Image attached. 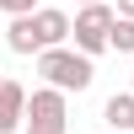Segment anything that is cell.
I'll use <instances>...</instances> for the list:
<instances>
[{
    "instance_id": "cell-1",
    "label": "cell",
    "mask_w": 134,
    "mask_h": 134,
    "mask_svg": "<svg viewBox=\"0 0 134 134\" xmlns=\"http://www.w3.org/2000/svg\"><path fill=\"white\" fill-rule=\"evenodd\" d=\"M70 38H75V21L64 16L59 5H38L32 16H11V27H5L11 54H43V48L70 43Z\"/></svg>"
},
{
    "instance_id": "cell-12",
    "label": "cell",
    "mask_w": 134,
    "mask_h": 134,
    "mask_svg": "<svg viewBox=\"0 0 134 134\" xmlns=\"http://www.w3.org/2000/svg\"><path fill=\"white\" fill-rule=\"evenodd\" d=\"M107 134H124V129H107Z\"/></svg>"
},
{
    "instance_id": "cell-6",
    "label": "cell",
    "mask_w": 134,
    "mask_h": 134,
    "mask_svg": "<svg viewBox=\"0 0 134 134\" xmlns=\"http://www.w3.org/2000/svg\"><path fill=\"white\" fill-rule=\"evenodd\" d=\"M102 124H107V129L134 134V86H129V91H113V97L102 102Z\"/></svg>"
},
{
    "instance_id": "cell-3",
    "label": "cell",
    "mask_w": 134,
    "mask_h": 134,
    "mask_svg": "<svg viewBox=\"0 0 134 134\" xmlns=\"http://www.w3.org/2000/svg\"><path fill=\"white\" fill-rule=\"evenodd\" d=\"M113 21H118V5H107V0H97V5H81V11H75V48H81V54H91V59H97V54H107V48H113Z\"/></svg>"
},
{
    "instance_id": "cell-7",
    "label": "cell",
    "mask_w": 134,
    "mask_h": 134,
    "mask_svg": "<svg viewBox=\"0 0 134 134\" xmlns=\"http://www.w3.org/2000/svg\"><path fill=\"white\" fill-rule=\"evenodd\" d=\"M113 54H134V16L113 21Z\"/></svg>"
},
{
    "instance_id": "cell-5",
    "label": "cell",
    "mask_w": 134,
    "mask_h": 134,
    "mask_svg": "<svg viewBox=\"0 0 134 134\" xmlns=\"http://www.w3.org/2000/svg\"><path fill=\"white\" fill-rule=\"evenodd\" d=\"M27 124V91L16 81H0V134H16Z\"/></svg>"
},
{
    "instance_id": "cell-8",
    "label": "cell",
    "mask_w": 134,
    "mask_h": 134,
    "mask_svg": "<svg viewBox=\"0 0 134 134\" xmlns=\"http://www.w3.org/2000/svg\"><path fill=\"white\" fill-rule=\"evenodd\" d=\"M0 11H5V16H32L38 0H0Z\"/></svg>"
},
{
    "instance_id": "cell-11",
    "label": "cell",
    "mask_w": 134,
    "mask_h": 134,
    "mask_svg": "<svg viewBox=\"0 0 134 134\" xmlns=\"http://www.w3.org/2000/svg\"><path fill=\"white\" fill-rule=\"evenodd\" d=\"M81 5H97V0H81Z\"/></svg>"
},
{
    "instance_id": "cell-4",
    "label": "cell",
    "mask_w": 134,
    "mask_h": 134,
    "mask_svg": "<svg viewBox=\"0 0 134 134\" xmlns=\"http://www.w3.org/2000/svg\"><path fill=\"white\" fill-rule=\"evenodd\" d=\"M70 91H59V86H38V91L27 97V124L43 129V134H64L70 129V102H64Z\"/></svg>"
},
{
    "instance_id": "cell-10",
    "label": "cell",
    "mask_w": 134,
    "mask_h": 134,
    "mask_svg": "<svg viewBox=\"0 0 134 134\" xmlns=\"http://www.w3.org/2000/svg\"><path fill=\"white\" fill-rule=\"evenodd\" d=\"M21 134H43V129H32V124H27V129H21Z\"/></svg>"
},
{
    "instance_id": "cell-2",
    "label": "cell",
    "mask_w": 134,
    "mask_h": 134,
    "mask_svg": "<svg viewBox=\"0 0 134 134\" xmlns=\"http://www.w3.org/2000/svg\"><path fill=\"white\" fill-rule=\"evenodd\" d=\"M38 75H43V86H59V91H86V86L97 81L91 54L70 48V43H59V48H43V54H38Z\"/></svg>"
},
{
    "instance_id": "cell-9",
    "label": "cell",
    "mask_w": 134,
    "mask_h": 134,
    "mask_svg": "<svg viewBox=\"0 0 134 134\" xmlns=\"http://www.w3.org/2000/svg\"><path fill=\"white\" fill-rule=\"evenodd\" d=\"M118 5V16H134V0H113Z\"/></svg>"
}]
</instances>
